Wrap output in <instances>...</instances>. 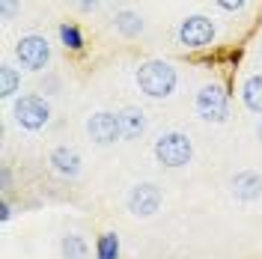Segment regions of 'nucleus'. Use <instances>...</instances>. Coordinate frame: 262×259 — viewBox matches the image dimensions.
Instances as JSON below:
<instances>
[{
	"instance_id": "f257e3e1",
	"label": "nucleus",
	"mask_w": 262,
	"mask_h": 259,
	"mask_svg": "<svg viewBox=\"0 0 262 259\" xmlns=\"http://www.w3.org/2000/svg\"><path fill=\"white\" fill-rule=\"evenodd\" d=\"M134 81H137V87H140L143 96H149V98H170L173 93H176L179 75H176V69L167 63V60H146V63L137 66Z\"/></svg>"
},
{
	"instance_id": "f03ea898",
	"label": "nucleus",
	"mask_w": 262,
	"mask_h": 259,
	"mask_svg": "<svg viewBox=\"0 0 262 259\" xmlns=\"http://www.w3.org/2000/svg\"><path fill=\"white\" fill-rule=\"evenodd\" d=\"M152 155H155V161L161 164V167L179 170V167H188L191 164V158H194V143L182 131H164L161 137L152 143Z\"/></svg>"
},
{
	"instance_id": "7ed1b4c3",
	"label": "nucleus",
	"mask_w": 262,
	"mask_h": 259,
	"mask_svg": "<svg viewBox=\"0 0 262 259\" xmlns=\"http://www.w3.org/2000/svg\"><path fill=\"white\" fill-rule=\"evenodd\" d=\"M217 36V27L209 15H185L176 27V39L185 51H203L209 48Z\"/></svg>"
},
{
	"instance_id": "20e7f679",
	"label": "nucleus",
	"mask_w": 262,
	"mask_h": 259,
	"mask_svg": "<svg viewBox=\"0 0 262 259\" xmlns=\"http://www.w3.org/2000/svg\"><path fill=\"white\" fill-rule=\"evenodd\" d=\"M12 116H15V122L24 131H42L51 122V104H48V98L27 93V96L15 98Z\"/></svg>"
},
{
	"instance_id": "39448f33",
	"label": "nucleus",
	"mask_w": 262,
	"mask_h": 259,
	"mask_svg": "<svg viewBox=\"0 0 262 259\" xmlns=\"http://www.w3.org/2000/svg\"><path fill=\"white\" fill-rule=\"evenodd\" d=\"M194 107H196V116L206 119V122H214V125L227 122L229 119V96H227V90H224L221 83H206V87H200Z\"/></svg>"
},
{
	"instance_id": "423d86ee",
	"label": "nucleus",
	"mask_w": 262,
	"mask_h": 259,
	"mask_svg": "<svg viewBox=\"0 0 262 259\" xmlns=\"http://www.w3.org/2000/svg\"><path fill=\"white\" fill-rule=\"evenodd\" d=\"M15 60L21 63V69L27 72H42L51 63V45L45 36L39 33H27L15 42Z\"/></svg>"
},
{
	"instance_id": "0eeeda50",
	"label": "nucleus",
	"mask_w": 262,
	"mask_h": 259,
	"mask_svg": "<svg viewBox=\"0 0 262 259\" xmlns=\"http://www.w3.org/2000/svg\"><path fill=\"white\" fill-rule=\"evenodd\" d=\"M161 203H164L161 188L152 185V182H137L128 191V197H125V206H128V211L134 218H152L161 209Z\"/></svg>"
},
{
	"instance_id": "6e6552de",
	"label": "nucleus",
	"mask_w": 262,
	"mask_h": 259,
	"mask_svg": "<svg viewBox=\"0 0 262 259\" xmlns=\"http://www.w3.org/2000/svg\"><path fill=\"white\" fill-rule=\"evenodd\" d=\"M86 134L96 146H114L122 140V128H119V116L111 111H96L86 119Z\"/></svg>"
},
{
	"instance_id": "1a4fd4ad",
	"label": "nucleus",
	"mask_w": 262,
	"mask_h": 259,
	"mask_svg": "<svg viewBox=\"0 0 262 259\" xmlns=\"http://www.w3.org/2000/svg\"><path fill=\"white\" fill-rule=\"evenodd\" d=\"M48 164L51 170L57 173V176L63 179H78L81 176V155H78V149H72V146H57L54 152L48 155Z\"/></svg>"
},
{
	"instance_id": "9d476101",
	"label": "nucleus",
	"mask_w": 262,
	"mask_h": 259,
	"mask_svg": "<svg viewBox=\"0 0 262 259\" xmlns=\"http://www.w3.org/2000/svg\"><path fill=\"white\" fill-rule=\"evenodd\" d=\"M232 197L242 203H256L262 197V176L253 170H242L232 176Z\"/></svg>"
},
{
	"instance_id": "9b49d317",
	"label": "nucleus",
	"mask_w": 262,
	"mask_h": 259,
	"mask_svg": "<svg viewBox=\"0 0 262 259\" xmlns=\"http://www.w3.org/2000/svg\"><path fill=\"white\" fill-rule=\"evenodd\" d=\"M119 128H122V140H137L143 131H146V114L140 107H122L119 111Z\"/></svg>"
},
{
	"instance_id": "f8f14e48",
	"label": "nucleus",
	"mask_w": 262,
	"mask_h": 259,
	"mask_svg": "<svg viewBox=\"0 0 262 259\" xmlns=\"http://www.w3.org/2000/svg\"><path fill=\"white\" fill-rule=\"evenodd\" d=\"M114 30L119 33V36H125V39H137L140 33L146 30V24H143V15H140L137 9H116Z\"/></svg>"
},
{
	"instance_id": "ddd939ff",
	"label": "nucleus",
	"mask_w": 262,
	"mask_h": 259,
	"mask_svg": "<svg viewBox=\"0 0 262 259\" xmlns=\"http://www.w3.org/2000/svg\"><path fill=\"white\" fill-rule=\"evenodd\" d=\"M60 256L63 259H90V242L78 232H66L60 239Z\"/></svg>"
},
{
	"instance_id": "4468645a",
	"label": "nucleus",
	"mask_w": 262,
	"mask_h": 259,
	"mask_svg": "<svg viewBox=\"0 0 262 259\" xmlns=\"http://www.w3.org/2000/svg\"><path fill=\"white\" fill-rule=\"evenodd\" d=\"M242 101L250 114H262V75H250L242 83Z\"/></svg>"
},
{
	"instance_id": "2eb2a0df",
	"label": "nucleus",
	"mask_w": 262,
	"mask_h": 259,
	"mask_svg": "<svg viewBox=\"0 0 262 259\" xmlns=\"http://www.w3.org/2000/svg\"><path fill=\"white\" fill-rule=\"evenodd\" d=\"M18 90H21V72L12 63H3L0 66V96L12 98Z\"/></svg>"
},
{
	"instance_id": "dca6fc26",
	"label": "nucleus",
	"mask_w": 262,
	"mask_h": 259,
	"mask_svg": "<svg viewBox=\"0 0 262 259\" xmlns=\"http://www.w3.org/2000/svg\"><path fill=\"white\" fill-rule=\"evenodd\" d=\"M96 259H119V235L101 232L96 239Z\"/></svg>"
},
{
	"instance_id": "f3484780",
	"label": "nucleus",
	"mask_w": 262,
	"mask_h": 259,
	"mask_svg": "<svg viewBox=\"0 0 262 259\" xmlns=\"http://www.w3.org/2000/svg\"><path fill=\"white\" fill-rule=\"evenodd\" d=\"M57 33H60V42H63L66 51H83V33L78 24H60L57 27Z\"/></svg>"
},
{
	"instance_id": "a211bd4d",
	"label": "nucleus",
	"mask_w": 262,
	"mask_h": 259,
	"mask_svg": "<svg viewBox=\"0 0 262 259\" xmlns=\"http://www.w3.org/2000/svg\"><path fill=\"white\" fill-rule=\"evenodd\" d=\"M18 12H21V0H0V18H3L6 24H9Z\"/></svg>"
},
{
	"instance_id": "6ab92c4d",
	"label": "nucleus",
	"mask_w": 262,
	"mask_h": 259,
	"mask_svg": "<svg viewBox=\"0 0 262 259\" xmlns=\"http://www.w3.org/2000/svg\"><path fill=\"white\" fill-rule=\"evenodd\" d=\"M214 3H217L224 12H242L247 6V0H214Z\"/></svg>"
},
{
	"instance_id": "aec40b11",
	"label": "nucleus",
	"mask_w": 262,
	"mask_h": 259,
	"mask_svg": "<svg viewBox=\"0 0 262 259\" xmlns=\"http://www.w3.org/2000/svg\"><path fill=\"white\" fill-rule=\"evenodd\" d=\"M98 3L101 0H78V9L81 12H93V9H98Z\"/></svg>"
},
{
	"instance_id": "412c9836",
	"label": "nucleus",
	"mask_w": 262,
	"mask_h": 259,
	"mask_svg": "<svg viewBox=\"0 0 262 259\" xmlns=\"http://www.w3.org/2000/svg\"><path fill=\"white\" fill-rule=\"evenodd\" d=\"M9 218H12V206H9V200H3V203H0V221L6 224Z\"/></svg>"
},
{
	"instance_id": "4be33fe9",
	"label": "nucleus",
	"mask_w": 262,
	"mask_h": 259,
	"mask_svg": "<svg viewBox=\"0 0 262 259\" xmlns=\"http://www.w3.org/2000/svg\"><path fill=\"white\" fill-rule=\"evenodd\" d=\"M256 137H259V146H262V119H259V125H256Z\"/></svg>"
},
{
	"instance_id": "5701e85b",
	"label": "nucleus",
	"mask_w": 262,
	"mask_h": 259,
	"mask_svg": "<svg viewBox=\"0 0 262 259\" xmlns=\"http://www.w3.org/2000/svg\"><path fill=\"white\" fill-rule=\"evenodd\" d=\"M72 3H78V0H72Z\"/></svg>"
}]
</instances>
